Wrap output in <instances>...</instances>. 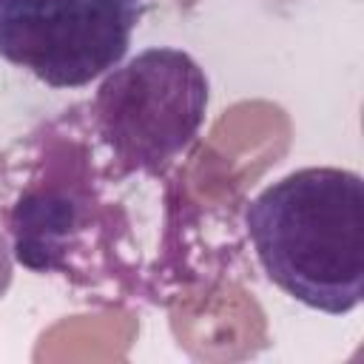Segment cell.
<instances>
[{
	"instance_id": "cell-1",
	"label": "cell",
	"mask_w": 364,
	"mask_h": 364,
	"mask_svg": "<svg viewBox=\"0 0 364 364\" xmlns=\"http://www.w3.org/2000/svg\"><path fill=\"white\" fill-rule=\"evenodd\" d=\"M122 173L74 105L0 154V213L14 259L60 276L82 299L128 301L151 293Z\"/></svg>"
},
{
	"instance_id": "cell-2",
	"label": "cell",
	"mask_w": 364,
	"mask_h": 364,
	"mask_svg": "<svg viewBox=\"0 0 364 364\" xmlns=\"http://www.w3.org/2000/svg\"><path fill=\"white\" fill-rule=\"evenodd\" d=\"M245 230L264 276L310 310L344 316L364 299V179L299 168L256 193Z\"/></svg>"
},
{
	"instance_id": "cell-3",
	"label": "cell",
	"mask_w": 364,
	"mask_h": 364,
	"mask_svg": "<svg viewBox=\"0 0 364 364\" xmlns=\"http://www.w3.org/2000/svg\"><path fill=\"white\" fill-rule=\"evenodd\" d=\"M210 85L182 48H145L111 68L88 108V119L122 173L159 179L196 139Z\"/></svg>"
},
{
	"instance_id": "cell-4",
	"label": "cell",
	"mask_w": 364,
	"mask_h": 364,
	"mask_svg": "<svg viewBox=\"0 0 364 364\" xmlns=\"http://www.w3.org/2000/svg\"><path fill=\"white\" fill-rule=\"evenodd\" d=\"M142 0H0V57L51 88H82L117 68Z\"/></svg>"
},
{
	"instance_id": "cell-5",
	"label": "cell",
	"mask_w": 364,
	"mask_h": 364,
	"mask_svg": "<svg viewBox=\"0 0 364 364\" xmlns=\"http://www.w3.org/2000/svg\"><path fill=\"white\" fill-rule=\"evenodd\" d=\"M11 276H14V253H11V242L6 233V222L0 213V299L6 296V290L11 287Z\"/></svg>"
}]
</instances>
